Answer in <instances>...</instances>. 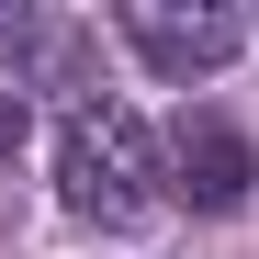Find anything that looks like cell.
<instances>
[{
    "mask_svg": "<svg viewBox=\"0 0 259 259\" xmlns=\"http://www.w3.org/2000/svg\"><path fill=\"white\" fill-rule=\"evenodd\" d=\"M57 203L79 214V226H147V214L169 203V158H158V136L124 102H79L68 124H57Z\"/></svg>",
    "mask_w": 259,
    "mask_h": 259,
    "instance_id": "cell-1",
    "label": "cell"
},
{
    "mask_svg": "<svg viewBox=\"0 0 259 259\" xmlns=\"http://www.w3.org/2000/svg\"><path fill=\"white\" fill-rule=\"evenodd\" d=\"M124 46H136L158 79H214L248 46V23L226 12V0H124Z\"/></svg>",
    "mask_w": 259,
    "mask_h": 259,
    "instance_id": "cell-2",
    "label": "cell"
},
{
    "mask_svg": "<svg viewBox=\"0 0 259 259\" xmlns=\"http://www.w3.org/2000/svg\"><path fill=\"white\" fill-rule=\"evenodd\" d=\"M259 192V147L237 136L226 113H181V136H169V203L192 214H237Z\"/></svg>",
    "mask_w": 259,
    "mask_h": 259,
    "instance_id": "cell-3",
    "label": "cell"
},
{
    "mask_svg": "<svg viewBox=\"0 0 259 259\" xmlns=\"http://www.w3.org/2000/svg\"><path fill=\"white\" fill-rule=\"evenodd\" d=\"M23 124H34V102L0 79V181H12V158H23Z\"/></svg>",
    "mask_w": 259,
    "mask_h": 259,
    "instance_id": "cell-4",
    "label": "cell"
},
{
    "mask_svg": "<svg viewBox=\"0 0 259 259\" xmlns=\"http://www.w3.org/2000/svg\"><path fill=\"white\" fill-rule=\"evenodd\" d=\"M34 46H46V34H34V12H0V57H12V68H23Z\"/></svg>",
    "mask_w": 259,
    "mask_h": 259,
    "instance_id": "cell-5",
    "label": "cell"
}]
</instances>
